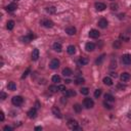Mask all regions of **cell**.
Returning <instances> with one entry per match:
<instances>
[{
	"label": "cell",
	"mask_w": 131,
	"mask_h": 131,
	"mask_svg": "<svg viewBox=\"0 0 131 131\" xmlns=\"http://www.w3.org/2000/svg\"><path fill=\"white\" fill-rule=\"evenodd\" d=\"M14 1H18V0H14Z\"/></svg>",
	"instance_id": "c3c4849f"
},
{
	"label": "cell",
	"mask_w": 131,
	"mask_h": 131,
	"mask_svg": "<svg viewBox=\"0 0 131 131\" xmlns=\"http://www.w3.org/2000/svg\"><path fill=\"white\" fill-rule=\"evenodd\" d=\"M83 104H84V106H85L86 108H92L94 106V102H93L92 98L87 97V98H85V100H84Z\"/></svg>",
	"instance_id": "7a4b0ae2"
},
{
	"label": "cell",
	"mask_w": 131,
	"mask_h": 131,
	"mask_svg": "<svg viewBox=\"0 0 131 131\" xmlns=\"http://www.w3.org/2000/svg\"><path fill=\"white\" fill-rule=\"evenodd\" d=\"M88 60H87L86 58H79V60H78V64H80V66H85V64H88Z\"/></svg>",
	"instance_id": "cb8c5ba5"
},
{
	"label": "cell",
	"mask_w": 131,
	"mask_h": 131,
	"mask_svg": "<svg viewBox=\"0 0 131 131\" xmlns=\"http://www.w3.org/2000/svg\"><path fill=\"white\" fill-rule=\"evenodd\" d=\"M52 48L54 51H56V52H60L62 49V46L60 42H54L53 43V45H52Z\"/></svg>",
	"instance_id": "8fae6325"
},
{
	"label": "cell",
	"mask_w": 131,
	"mask_h": 131,
	"mask_svg": "<svg viewBox=\"0 0 131 131\" xmlns=\"http://www.w3.org/2000/svg\"><path fill=\"white\" fill-rule=\"evenodd\" d=\"M5 8H6L7 12H14V10L18 8V5H16V3H10V4H8Z\"/></svg>",
	"instance_id": "2e32d148"
},
{
	"label": "cell",
	"mask_w": 131,
	"mask_h": 131,
	"mask_svg": "<svg viewBox=\"0 0 131 131\" xmlns=\"http://www.w3.org/2000/svg\"><path fill=\"white\" fill-rule=\"evenodd\" d=\"M111 1H113V0H111Z\"/></svg>",
	"instance_id": "681fc988"
},
{
	"label": "cell",
	"mask_w": 131,
	"mask_h": 131,
	"mask_svg": "<svg viewBox=\"0 0 131 131\" xmlns=\"http://www.w3.org/2000/svg\"><path fill=\"white\" fill-rule=\"evenodd\" d=\"M52 114L56 116V118H58V119L62 118V113H60V108H58V106H53V108H52Z\"/></svg>",
	"instance_id": "4fadbf2b"
},
{
	"label": "cell",
	"mask_w": 131,
	"mask_h": 131,
	"mask_svg": "<svg viewBox=\"0 0 131 131\" xmlns=\"http://www.w3.org/2000/svg\"><path fill=\"white\" fill-rule=\"evenodd\" d=\"M104 56H106L104 54H102V56H100V58H98L96 60V62H96V64H100L104 62Z\"/></svg>",
	"instance_id": "1f68e13d"
},
{
	"label": "cell",
	"mask_w": 131,
	"mask_h": 131,
	"mask_svg": "<svg viewBox=\"0 0 131 131\" xmlns=\"http://www.w3.org/2000/svg\"><path fill=\"white\" fill-rule=\"evenodd\" d=\"M111 8H112V10H117V9H118V4L112 3V4H111Z\"/></svg>",
	"instance_id": "f35d334b"
},
{
	"label": "cell",
	"mask_w": 131,
	"mask_h": 131,
	"mask_svg": "<svg viewBox=\"0 0 131 131\" xmlns=\"http://www.w3.org/2000/svg\"><path fill=\"white\" fill-rule=\"evenodd\" d=\"M80 92H81V94H83V95H87L89 93V89L87 88V87H82V88L80 89Z\"/></svg>",
	"instance_id": "4dcf8cb0"
},
{
	"label": "cell",
	"mask_w": 131,
	"mask_h": 131,
	"mask_svg": "<svg viewBox=\"0 0 131 131\" xmlns=\"http://www.w3.org/2000/svg\"><path fill=\"white\" fill-rule=\"evenodd\" d=\"M36 116H37V110L35 108H31V110L28 112V117L30 119H34V118H36Z\"/></svg>",
	"instance_id": "5bb4252c"
},
{
	"label": "cell",
	"mask_w": 131,
	"mask_h": 131,
	"mask_svg": "<svg viewBox=\"0 0 131 131\" xmlns=\"http://www.w3.org/2000/svg\"><path fill=\"white\" fill-rule=\"evenodd\" d=\"M33 38H34V35H33V34H29V35L20 37V41L23 42V43H29V42H31L33 40Z\"/></svg>",
	"instance_id": "ba28073f"
},
{
	"label": "cell",
	"mask_w": 131,
	"mask_h": 131,
	"mask_svg": "<svg viewBox=\"0 0 131 131\" xmlns=\"http://www.w3.org/2000/svg\"><path fill=\"white\" fill-rule=\"evenodd\" d=\"M102 82H104L106 85H108V86L113 85V80H112L110 77H104V80H102Z\"/></svg>",
	"instance_id": "603a6c76"
},
{
	"label": "cell",
	"mask_w": 131,
	"mask_h": 131,
	"mask_svg": "<svg viewBox=\"0 0 131 131\" xmlns=\"http://www.w3.org/2000/svg\"><path fill=\"white\" fill-rule=\"evenodd\" d=\"M0 97H1V100H5V98L7 97V94H6L5 92H3V91H1V92H0Z\"/></svg>",
	"instance_id": "e575fe53"
},
{
	"label": "cell",
	"mask_w": 131,
	"mask_h": 131,
	"mask_svg": "<svg viewBox=\"0 0 131 131\" xmlns=\"http://www.w3.org/2000/svg\"><path fill=\"white\" fill-rule=\"evenodd\" d=\"M43 27H44V28H52L53 27V22L52 20H41V23H40Z\"/></svg>",
	"instance_id": "3957f363"
},
{
	"label": "cell",
	"mask_w": 131,
	"mask_h": 131,
	"mask_svg": "<svg viewBox=\"0 0 131 131\" xmlns=\"http://www.w3.org/2000/svg\"><path fill=\"white\" fill-rule=\"evenodd\" d=\"M62 94L64 95H66L67 97H69V96H75L76 95V92H75V90H72V89H70V90H64V92H62Z\"/></svg>",
	"instance_id": "ffe728a7"
},
{
	"label": "cell",
	"mask_w": 131,
	"mask_h": 131,
	"mask_svg": "<svg viewBox=\"0 0 131 131\" xmlns=\"http://www.w3.org/2000/svg\"><path fill=\"white\" fill-rule=\"evenodd\" d=\"M76 84H78V85H80V84H83V83H85V80L82 78V77H79V78H77L76 79Z\"/></svg>",
	"instance_id": "d6a6232c"
},
{
	"label": "cell",
	"mask_w": 131,
	"mask_h": 131,
	"mask_svg": "<svg viewBox=\"0 0 131 131\" xmlns=\"http://www.w3.org/2000/svg\"><path fill=\"white\" fill-rule=\"evenodd\" d=\"M30 72H31V70H30V69H27V71L23 74V76H22V79H25V78L27 77V76L29 75V73H30Z\"/></svg>",
	"instance_id": "d590c367"
},
{
	"label": "cell",
	"mask_w": 131,
	"mask_h": 131,
	"mask_svg": "<svg viewBox=\"0 0 131 131\" xmlns=\"http://www.w3.org/2000/svg\"><path fill=\"white\" fill-rule=\"evenodd\" d=\"M113 45H114V47H115V48H119V47H120V45H121V43H120V41H116Z\"/></svg>",
	"instance_id": "8d00e7d4"
},
{
	"label": "cell",
	"mask_w": 131,
	"mask_h": 131,
	"mask_svg": "<svg viewBox=\"0 0 131 131\" xmlns=\"http://www.w3.org/2000/svg\"><path fill=\"white\" fill-rule=\"evenodd\" d=\"M94 7H95V9L97 10V12H104V10L106 8V5L104 3H102V2H96L94 4Z\"/></svg>",
	"instance_id": "8992f818"
},
{
	"label": "cell",
	"mask_w": 131,
	"mask_h": 131,
	"mask_svg": "<svg viewBox=\"0 0 131 131\" xmlns=\"http://www.w3.org/2000/svg\"><path fill=\"white\" fill-rule=\"evenodd\" d=\"M58 89H60L62 92H64V90H67V88H66L64 85H60V86H58Z\"/></svg>",
	"instance_id": "74e56055"
},
{
	"label": "cell",
	"mask_w": 131,
	"mask_h": 131,
	"mask_svg": "<svg viewBox=\"0 0 131 131\" xmlns=\"http://www.w3.org/2000/svg\"><path fill=\"white\" fill-rule=\"evenodd\" d=\"M35 130H42V127H41V126H38V127H35Z\"/></svg>",
	"instance_id": "f6af8a7d"
},
{
	"label": "cell",
	"mask_w": 131,
	"mask_h": 131,
	"mask_svg": "<svg viewBox=\"0 0 131 131\" xmlns=\"http://www.w3.org/2000/svg\"><path fill=\"white\" fill-rule=\"evenodd\" d=\"M111 76H112V77H115V78H117V76H118V75H117L116 73H114V72H113V73H111Z\"/></svg>",
	"instance_id": "7bdbcfd3"
},
{
	"label": "cell",
	"mask_w": 131,
	"mask_h": 131,
	"mask_svg": "<svg viewBox=\"0 0 131 131\" xmlns=\"http://www.w3.org/2000/svg\"><path fill=\"white\" fill-rule=\"evenodd\" d=\"M108 23L106 18H100L98 20V27L102 28V29H106L108 27Z\"/></svg>",
	"instance_id": "30bf717a"
},
{
	"label": "cell",
	"mask_w": 131,
	"mask_h": 131,
	"mask_svg": "<svg viewBox=\"0 0 131 131\" xmlns=\"http://www.w3.org/2000/svg\"><path fill=\"white\" fill-rule=\"evenodd\" d=\"M89 37L90 38H98V37H100V32H98L97 30H95V29H92V30H90L89 31Z\"/></svg>",
	"instance_id": "9c48e42d"
},
{
	"label": "cell",
	"mask_w": 131,
	"mask_h": 131,
	"mask_svg": "<svg viewBox=\"0 0 131 131\" xmlns=\"http://www.w3.org/2000/svg\"><path fill=\"white\" fill-rule=\"evenodd\" d=\"M120 79H121L122 82H128L130 80V74L129 73H123L121 74V77H120Z\"/></svg>",
	"instance_id": "9a60e30c"
},
{
	"label": "cell",
	"mask_w": 131,
	"mask_h": 131,
	"mask_svg": "<svg viewBox=\"0 0 131 131\" xmlns=\"http://www.w3.org/2000/svg\"><path fill=\"white\" fill-rule=\"evenodd\" d=\"M122 62L126 66H129L131 64V54H124V56H122Z\"/></svg>",
	"instance_id": "5b68a950"
},
{
	"label": "cell",
	"mask_w": 131,
	"mask_h": 131,
	"mask_svg": "<svg viewBox=\"0 0 131 131\" xmlns=\"http://www.w3.org/2000/svg\"><path fill=\"white\" fill-rule=\"evenodd\" d=\"M100 95H102V89H96V90H95V92H94V97L98 98Z\"/></svg>",
	"instance_id": "836d02e7"
},
{
	"label": "cell",
	"mask_w": 131,
	"mask_h": 131,
	"mask_svg": "<svg viewBox=\"0 0 131 131\" xmlns=\"http://www.w3.org/2000/svg\"><path fill=\"white\" fill-rule=\"evenodd\" d=\"M58 90H60V89H58V87L56 86V85H51V86H49V91L52 92V93H56V92H58Z\"/></svg>",
	"instance_id": "83f0119b"
},
{
	"label": "cell",
	"mask_w": 131,
	"mask_h": 131,
	"mask_svg": "<svg viewBox=\"0 0 131 131\" xmlns=\"http://www.w3.org/2000/svg\"><path fill=\"white\" fill-rule=\"evenodd\" d=\"M74 110L76 113H80L82 111V106L79 104H74Z\"/></svg>",
	"instance_id": "f546056e"
},
{
	"label": "cell",
	"mask_w": 131,
	"mask_h": 131,
	"mask_svg": "<svg viewBox=\"0 0 131 131\" xmlns=\"http://www.w3.org/2000/svg\"><path fill=\"white\" fill-rule=\"evenodd\" d=\"M66 33H67L68 35H70V36H73V35L76 34V28H74V27H68L67 29H66Z\"/></svg>",
	"instance_id": "d6986e66"
},
{
	"label": "cell",
	"mask_w": 131,
	"mask_h": 131,
	"mask_svg": "<svg viewBox=\"0 0 131 131\" xmlns=\"http://www.w3.org/2000/svg\"><path fill=\"white\" fill-rule=\"evenodd\" d=\"M62 100V104H66V102H67V100H64V97H62V100Z\"/></svg>",
	"instance_id": "ee69618b"
},
{
	"label": "cell",
	"mask_w": 131,
	"mask_h": 131,
	"mask_svg": "<svg viewBox=\"0 0 131 131\" xmlns=\"http://www.w3.org/2000/svg\"><path fill=\"white\" fill-rule=\"evenodd\" d=\"M67 51L69 54H74L76 52V47L74 45H69L68 48H67Z\"/></svg>",
	"instance_id": "d4e9b609"
},
{
	"label": "cell",
	"mask_w": 131,
	"mask_h": 131,
	"mask_svg": "<svg viewBox=\"0 0 131 131\" xmlns=\"http://www.w3.org/2000/svg\"><path fill=\"white\" fill-rule=\"evenodd\" d=\"M85 49L86 51H93L95 49V44L92 42H88V43H86V45H85Z\"/></svg>",
	"instance_id": "7c38bea8"
},
{
	"label": "cell",
	"mask_w": 131,
	"mask_h": 131,
	"mask_svg": "<svg viewBox=\"0 0 131 131\" xmlns=\"http://www.w3.org/2000/svg\"><path fill=\"white\" fill-rule=\"evenodd\" d=\"M7 88L10 91H14V90H16V84L14 82H9L7 85Z\"/></svg>",
	"instance_id": "44dd1931"
},
{
	"label": "cell",
	"mask_w": 131,
	"mask_h": 131,
	"mask_svg": "<svg viewBox=\"0 0 131 131\" xmlns=\"http://www.w3.org/2000/svg\"><path fill=\"white\" fill-rule=\"evenodd\" d=\"M56 9L54 6H49V7H46V12H48L49 14H56Z\"/></svg>",
	"instance_id": "484cf974"
},
{
	"label": "cell",
	"mask_w": 131,
	"mask_h": 131,
	"mask_svg": "<svg viewBox=\"0 0 131 131\" xmlns=\"http://www.w3.org/2000/svg\"><path fill=\"white\" fill-rule=\"evenodd\" d=\"M0 120H1V121H3V120H4V113L3 112L0 113Z\"/></svg>",
	"instance_id": "b9f144b4"
},
{
	"label": "cell",
	"mask_w": 131,
	"mask_h": 131,
	"mask_svg": "<svg viewBox=\"0 0 131 131\" xmlns=\"http://www.w3.org/2000/svg\"><path fill=\"white\" fill-rule=\"evenodd\" d=\"M62 81V79H60V77L58 75H54V76H52V82H54V83H60Z\"/></svg>",
	"instance_id": "f1b7e54d"
},
{
	"label": "cell",
	"mask_w": 131,
	"mask_h": 131,
	"mask_svg": "<svg viewBox=\"0 0 131 131\" xmlns=\"http://www.w3.org/2000/svg\"><path fill=\"white\" fill-rule=\"evenodd\" d=\"M120 37H121V39H123V40H125L126 42H127L128 40H129V38H128V37H126V36H125L124 34H123V35H121V36H120Z\"/></svg>",
	"instance_id": "60d3db41"
},
{
	"label": "cell",
	"mask_w": 131,
	"mask_h": 131,
	"mask_svg": "<svg viewBox=\"0 0 131 131\" xmlns=\"http://www.w3.org/2000/svg\"><path fill=\"white\" fill-rule=\"evenodd\" d=\"M7 30H12L14 28V20H8L7 22V25H6Z\"/></svg>",
	"instance_id": "4316f807"
},
{
	"label": "cell",
	"mask_w": 131,
	"mask_h": 131,
	"mask_svg": "<svg viewBox=\"0 0 131 131\" xmlns=\"http://www.w3.org/2000/svg\"><path fill=\"white\" fill-rule=\"evenodd\" d=\"M124 18V14H119V18Z\"/></svg>",
	"instance_id": "7dc6e473"
},
{
	"label": "cell",
	"mask_w": 131,
	"mask_h": 131,
	"mask_svg": "<svg viewBox=\"0 0 131 131\" xmlns=\"http://www.w3.org/2000/svg\"><path fill=\"white\" fill-rule=\"evenodd\" d=\"M68 126L70 129L72 130H77L78 129V122L77 121H75V120H70V121L68 122Z\"/></svg>",
	"instance_id": "52a82bcc"
},
{
	"label": "cell",
	"mask_w": 131,
	"mask_h": 131,
	"mask_svg": "<svg viewBox=\"0 0 131 131\" xmlns=\"http://www.w3.org/2000/svg\"><path fill=\"white\" fill-rule=\"evenodd\" d=\"M39 58V49L35 48L32 51V60H37Z\"/></svg>",
	"instance_id": "e0dca14e"
},
{
	"label": "cell",
	"mask_w": 131,
	"mask_h": 131,
	"mask_svg": "<svg viewBox=\"0 0 131 131\" xmlns=\"http://www.w3.org/2000/svg\"><path fill=\"white\" fill-rule=\"evenodd\" d=\"M71 82H72V81H71V80H69V79H68V80H66V84H70Z\"/></svg>",
	"instance_id": "bcb514c9"
},
{
	"label": "cell",
	"mask_w": 131,
	"mask_h": 131,
	"mask_svg": "<svg viewBox=\"0 0 131 131\" xmlns=\"http://www.w3.org/2000/svg\"><path fill=\"white\" fill-rule=\"evenodd\" d=\"M58 67H60V60H56V58L52 60L49 64V68L52 69V70H56V69H58Z\"/></svg>",
	"instance_id": "277c9868"
},
{
	"label": "cell",
	"mask_w": 131,
	"mask_h": 131,
	"mask_svg": "<svg viewBox=\"0 0 131 131\" xmlns=\"http://www.w3.org/2000/svg\"><path fill=\"white\" fill-rule=\"evenodd\" d=\"M3 129H4L5 131H12V130H14V128H12V127H10V126H5Z\"/></svg>",
	"instance_id": "ab89813d"
},
{
	"label": "cell",
	"mask_w": 131,
	"mask_h": 131,
	"mask_svg": "<svg viewBox=\"0 0 131 131\" xmlns=\"http://www.w3.org/2000/svg\"><path fill=\"white\" fill-rule=\"evenodd\" d=\"M12 102L14 106H20L23 104V102H24V98L22 97V96H20V95L14 96V97H12Z\"/></svg>",
	"instance_id": "6da1fadb"
},
{
	"label": "cell",
	"mask_w": 131,
	"mask_h": 131,
	"mask_svg": "<svg viewBox=\"0 0 131 131\" xmlns=\"http://www.w3.org/2000/svg\"><path fill=\"white\" fill-rule=\"evenodd\" d=\"M62 75L64 76V77H70V76L73 75V71L70 68H64L62 70Z\"/></svg>",
	"instance_id": "ac0fdd59"
},
{
	"label": "cell",
	"mask_w": 131,
	"mask_h": 131,
	"mask_svg": "<svg viewBox=\"0 0 131 131\" xmlns=\"http://www.w3.org/2000/svg\"><path fill=\"white\" fill-rule=\"evenodd\" d=\"M104 98H106V100L108 102H115V98L112 94H108V93H106L104 94Z\"/></svg>",
	"instance_id": "7402d4cb"
}]
</instances>
